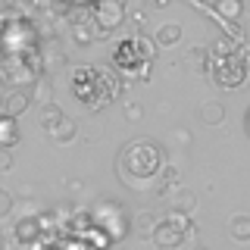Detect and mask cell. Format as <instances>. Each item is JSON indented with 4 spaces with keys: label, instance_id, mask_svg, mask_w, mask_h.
Listing matches in <instances>:
<instances>
[{
    "label": "cell",
    "instance_id": "cell-20",
    "mask_svg": "<svg viewBox=\"0 0 250 250\" xmlns=\"http://www.w3.org/2000/svg\"><path fill=\"white\" fill-rule=\"evenodd\" d=\"M185 66L191 69V72H207V66H209V50H207V47H191V50L185 53Z\"/></svg>",
    "mask_w": 250,
    "mask_h": 250
},
{
    "label": "cell",
    "instance_id": "cell-15",
    "mask_svg": "<svg viewBox=\"0 0 250 250\" xmlns=\"http://www.w3.org/2000/svg\"><path fill=\"white\" fill-rule=\"evenodd\" d=\"M225 231H229V238L238 241V244H250V216L234 213L229 219V225H225Z\"/></svg>",
    "mask_w": 250,
    "mask_h": 250
},
{
    "label": "cell",
    "instance_id": "cell-5",
    "mask_svg": "<svg viewBox=\"0 0 250 250\" xmlns=\"http://www.w3.org/2000/svg\"><path fill=\"white\" fill-rule=\"evenodd\" d=\"M38 41L35 28H31V22H3L0 25V50L3 53H22V50H31Z\"/></svg>",
    "mask_w": 250,
    "mask_h": 250
},
{
    "label": "cell",
    "instance_id": "cell-2",
    "mask_svg": "<svg viewBox=\"0 0 250 250\" xmlns=\"http://www.w3.org/2000/svg\"><path fill=\"white\" fill-rule=\"evenodd\" d=\"M207 72L213 75V84L225 91H234L250 82V47L234 38H219L209 47V66Z\"/></svg>",
    "mask_w": 250,
    "mask_h": 250
},
{
    "label": "cell",
    "instance_id": "cell-26",
    "mask_svg": "<svg viewBox=\"0 0 250 250\" xmlns=\"http://www.w3.org/2000/svg\"><path fill=\"white\" fill-rule=\"evenodd\" d=\"M10 166H13V156L6 153V150H0V172H6Z\"/></svg>",
    "mask_w": 250,
    "mask_h": 250
},
{
    "label": "cell",
    "instance_id": "cell-4",
    "mask_svg": "<svg viewBox=\"0 0 250 250\" xmlns=\"http://www.w3.org/2000/svg\"><path fill=\"white\" fill-rule=\"evenodd\" d=\"M94 219H97L100 231L106 234V241H119L125 231H131V219H128V213H125L122 203L113 200V197H104L97 207H94Z\"/></svg>",
    "mask_w": 250,
    "mask_h": 250
},
{
    "label": "cell",
    "instance_id": "cell-28",
    "mask_svg": "<svg viewBox=\"0 0 250 250\" xmlns=\"http://www.w3.org/2000/svg\"><path fill=\"white\" fill-rule=\"evenodd\" d=\"M3 100H6V94L0 91V116H3Z\"/></svg>",
    "mask_w": 250,
    "mask_h": 250
},
{
    "label": "cell",
    "instance_id": "cell-25",
    "mask_svg": "<svg viewBox=\"0 0 250 250\" xmlns=\"http://www.w3.org/2000/svg\"><path fill=\"white\" fill-rule=\"evenodd\" d=\"M172 141H178L182 147L191 144V131H185V128H178V131H172Z\"/></svg>",
    "mask_w": 250,
    "mask_h": 250
},
{
    "label": "cell",
    "instance_id": "cell-27",
    "mask_svg": "<svg viewBox=\"0 0 250 250\" xmlns=\"http://www.w3.org/2000/svg\"><path fill=\"white\" fill-rule=\"evenodd\" d=\"M147 3H150L153 10H163V6H169V0H147Z\"/></svg>",
    "mask_w": 250,
    "mask_h": 250
},
{
    "label": "cell",
    "instance_id": "cell-30",
    "mask_svg": "<svg viewBox=\"0 0 250 250\" xmlns=\"http://www.w3.org/2000/svg\"><path fill=\"white\" fill-rule=\"evenodd\" d=\"M194 250H209V247H207V244H197V247H194Z\"/></svg>",
    "mask_w": 250,
    "mask_h": 250
},
{
    "label": "cell",
    "instance_id": "cell-9",
    "mask_svg": "<svg viewBox=\"0 0 250 250\" xmlns=\"http://www.w3.org/2000/svg\"><path fill=\"white\" fill-rule=\"evenodd\" d=\"M72 38H75V44H82V47L94 44L97 38H104L100 28H97V22H94V13H78V19L72 16Z\"/></svg>",
    "mask_w": 250,
    "mask_h": 250
},
{
    "label": "cell",
    "instance_id": "cell-24",
    "mask_svg": "<svg viewBox=\"0 0 250 250\" xmlns=\"http://www.w3.org/2000/svg\"><path fill=\"white\" fill-rule=\"evenodd\" d=\"M141 116H144V109H141V104H125V119L138 122Z\"/></svg>",
    "mask_w": 250,
    "mask_h": 250
},
{
    "label": "cell",
    "instance_id": "cell-3",
    "mask_svg": "<svg viewBox=\"0 0 250 250\" xmlns=\"http://www.w3.org/2000/svg\"><path fill=\"white\" fill-rule=\"evenodd\" d=\"M44 75V57L38 47L22 53H3L0 50V84L6 91H28Z\"/></svg>",
    "mask_w": 250,
    "mask_h": 250
},
{
    "label": "cell",
    "instance_id": "cell-16",
    "mask_svg": "<svg viewBox=\"0 0 250 250\" xmlns=\"http://www.w3.org/2000/svg\"><path fill=\"white\" fill-rule=\"evenodd\" d=\"M41 219H35V216H22L19 222H16V238L19 241H25V244H35L38 238H41Z\"/></svg>",
    "mask_w": 250,
    "mask_h": 250
},
{
    "label": "cell",
    "instance_id": "cell-1",
    "mask_svg": "<svg viewBox=\"0 0 250 250\" xmlns=\"http://www.w3.org/2000/svg\"><path fill=\"white\" fill-rule=\"evenodd\" d=\"M163 166H166L163 147L150 138L128 141V144H122L119 156H116V175H119V182L128 185L131 191H147V188H153Z\"/></svg>",
    "mask_w": 250,
    "mask_h": 250
},
{
    "label": "cell",
    "instance_id": "cell-19",
    "mask_svg": "<svg viewBox=\"0 0 250 250\" xmlns=\"http://www.w3.org/2000/svg\"><path fill=\"white\" fill-rule=\"evenodd\" d=\"M241 13H244V3H241V0H216V10H213V16H219V19H225V22H238Z\"/></svg>",
    "mask_w": 250,
    "mask_h": 250
},
{
    "label": "cell",
    "instance_id": "cell-8",
    "mask_svg": "<svg viewBox=\"0 0 250 250\" xmlns=\"http://www.w3.org/2000/svg\"><path fill=\"white\" fill-rule=\"evenodd\" d=\"M185 238H188V234H185L182 229H175L169 219H160V222H156V229H153V238H150V241L156 244V250H178Z\"/></svg>",
    "mask_w": 250,
    "mask_h": 250
},
{
    "label": "cell",
    "instance_id": "cell-21",
    "mask_svg": "<svg viewBox=\"0 0 250 250\" xmlns=\"http://www.w3.org/2000/svg\"><path fill=\"white\" fill-rule=\"evenodd\" d=\"M62 116H66V113H62V109L53 104V100H50V104H41V109H38V119H41V128H44V131L53 128V125H57Z\"/></svg>",
    "mask_w": 250,
    "mask_h": 250
},
{
    "label": "cell",
    "instance_id": "cell-10",
    "mask_svg": "<svg viewBox=\"0 0 250 250\" xmlns=\"http://www.w3.org/2000/svg\"><path fill=\"white\" fill-rule=\"evenodd\" d=\"M163 197H166L169 209H175V213L191 216L194 209H197V194H194V191H188V188H172V191H166Z\"/></svg>",
    "mask_w": 250,
    "mask_h": 250
},
{
    "label": "cell",
    "instance_id": "cell-14",
    "mask_svg": "<svg viewBox=\"0 0 250 250\" xmlns=\"http://www.w3.org/2000/svg\"><path fill=\"white\" fill-rule=\"evenodd\" d=\"M44 135L50 138L53 144H72L75 135H78V125H75L72 119H69V116H62V119H60L57 125H53V128H47Z\"/></svg>",
    "mask_w": 250,
    "mask_h": 250
},
{
    "label": "cell",
    "instance_id": "cell-7",
    "mask_svg": "<svg viewBox=\"0 0 250 250\" xmlns=\"http://www.w3.org/2000/svg\"><path fill=\"white\" fill-rule=\"evenodd\" d=\"M94 22H97L100 35H109L125 22V3L122 0H97L94 3Z\"/></svg>",
    "mask_w": 250,
    "mask_h": 250
},
{
    "label": "cell",
    "instance_id": "cell-18",
    "mask_svg": "<svg viewBox=\"0 0 250 250\" xmlns=\"http://www.w3.org/2000/svg\"><path fill=\"white\" fill-rule=\"evenodd\" d=\"M156 47H175L178 41H182V25L178 22H163L160 28H156Z\"/></svg>",
    "mask_w": 250,
    "mask_h": 250
},
{
    "label": "cell",
    "instance_id": "cell-12",
    "mask_svg": "<svg viewBox=\"0 0 250 250\" xmlns=\"http://www.w3.org/2000/svg\"><path fill=\"white\" fill-rule=\"evenodd\" d=\"M197 119H200V125H207V128H216V125L225 122V106L219 104V100H203L197 106Z\"/></svg>",
    "mask_w": 250,
    "mask_h": 250
},
{
    "label": "cell",
    "instance_id": "cell-11",
    "mask_svg": "<svg viewBox=\"0 0 250 250\" xmlns=\"http://www.w3.org/2000/svg\"><path fill=\"white\" fill-rule=\"evenodd\" d=\"M35 104L31 100L28 91H6V100H3V113L10 116V119H19V116L28 113V106Z\"/></svg>",
    "mask_w": 250,
    "mask_h": 250
},
{
    "label": "cell",
    "instance_id": "cell-17",
    "mask_svg": "<svg viewBox=\"0 0 250 250\" xmlns=\"http://www.w3.org/2000/svg\"><path fill=\"white\" fill-rule=\"evenodd\" d=\"M19 125H16V119H10V116H0V150H10V147L19 144Z\"/></svg>",
    "mask_w": 250,
    "mask_h": 250
},
{
    "label": "cell",
    "instance_id": "cell-6",
    "mask_svg": "<svg viewBox=\"0 0 250 250\" xmlns=\"http://www.w3.org/2000/svg\"><path fill=\"white\" fill-rule=\"evenodd\" d=\"M113 62H116V69H119L122 75L147 78V72H150V62L141 57V50H138L135 38H131V41H122L119 47H116V57H113Z\"/></svg>",
    "mask_w": 250,
    "mask_h": 250
},
{
    "label": "cell",
    "instance_id": "cell-13",
    "mask_svg": "<svg viewBox=\"0 0 250 250\" xmlns=\"http://www.w3.org/2000/svg\"><path fill=\"white\" fill-rule=\"evenodd\" d=\"M156 222H160V216H156V213H150V209H141V213L131 216V231H135L141 241H150Z\"/></svg>",
    "mask_w": 250,
    "mask_h": 250
},
{
    "label": "cell",
    "instance_id": "cell-29",
    "mask_svg": "<svg viewBox=\"0 0 250 250\" xmlns=\"http://www.w3.org/2000/svg\"><path fill=\"white\" fill-rule=\"evenodd\" d=\"M244 122H247V135H250V109H247V116H244Z\"/></svg>",
    "mask_w": 250,
    "mask_h": 250
},
{
    "label": "cell",
    "instance_id": "cell-23",
    "mask_svg": "<svg viewBox=\"0 0 250 250\" xmlns=\"http://www.w3.org/2000/svg\"><path fill=\"white\" fill-rule=\"evenodd\" d=\"M10 209H13V194L0 188V219H3V216H10Z\"/></svg>",
    "mask_w": 250,
    "mask_h": 250
},
{
    "label": "cell",
    "instance_id": "cell-22",
    "mask_svg": "<svg viewBox=\"0 0 250 250\" xmlns=\"http://www.w3.org/2000/svg\"><path fill=\"white\" fill-rule=\"evenodd\" d=\"M28 94H31V100H38V104H50V97H53V84L41 75V78H38V82L28 88Z\"/></svg>",
    "mask_w": 250,
    "mask_h": 250
}]
</instances>
